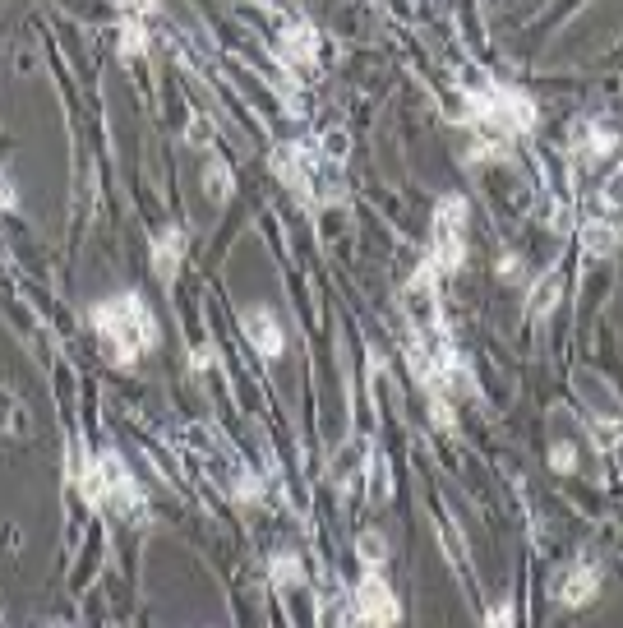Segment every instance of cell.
I'll list each match as a JSON object with an SVG mask.
<instances>
[{
	"label": "cell",
	"instance_id": "obj_7",
	"mask_svg": "<svg viewBox=\"0 0 623 628\" xmlns=\"http://www.w3.org/2000/svg\"><path fill=\"white\" fill-rule=\"evenodd\" d=\"M577 398H582V407L596 416L605 430H619L623 425V402H619V393H614L605 379H596V375H582L577 379Z\"/></svg>",
	"mask_w": 623,
	"mask_h": 628
},
{
	"label": "cell",
	"instance_id": "obj_18",
	"mask_svg": "<svg viewBox=\"0 0 623 628\" xmlns=\"http://www.w3.org/2000/svg\"><path fill=\"white\" fill-rule=\"evenodd\" d=\"M439 536H444V550H448V555H453V564L457 568H467V541H457V527H453V522H439Z\"/></svg>",
	"mask_w": 623,
	"mask_h": 628
},
{
	"label": "cell",
	"instance_id": "obj_11",
	"mask_svg": "<svg viewBox=\"0 0 623 628\" xmlns=\"http://www.w3.org/2000/svg\"><path fill=\"white\" fill-rule=\"evenodd\" d=\"M180 259H185V231H180V227H167V231H162V236L153 241V273H157L162 282H176Z\"/></svg>",
	"mask_w": 623,
	"mask_h": 628
},
{
	"label": "cell",
	"instance_id": "obj_13",
	"mask_svg": "<svg viewBox=\"0 0 623 628\" xmlns=\"http://www.w3.org/2000/svg\"><path fill=\"white\" fill-rule=\"evenodd\" d=\"M356 555H360V564H365V573H379V564L388 559L384 536H379V532H360L356 536Z\"/></svg>",
	"mask_w": 623,
	"mask_h": 628
},
{
	"label": "cell",
	"instance_id": "obj_5",
	"mask_svg": "<svg viewBox=\"0 0 623 628\" xmlns=\"http://www.w3.org/2000/svg\"><path fill=\"white\" fill-rule=\"evenodd\" d=\"M351 615L360 619V628H393L397 624V596L393 587H388L384 573H365L356 587V596H351Z\"/></svg>",
	"mask_w": 623,
	"mask_h": 628
},
{
	"label": "cell",
	"instance_id": "obj_2",
	"mask_svg": "<svg viewBox=\"0 0 623 628\" xmlns=\"http://www.w3.org/2000/svg\"><path fill=\"white\" fill-rule=\"evenodd\" d=\"M84 499L93 508L120 513V518H134V522L148 518L144 490H139V481H134L130 467H125L116 453H97V458L88 462V471H84Z\"/></svg>",
	"mask_w": 623,
	"mask_h": 628
},
{
	"label": "cell",
	"instance_id": "obj_20",
	"mask_svg": "<svg viewBox=\"0 0 623 628\" xmlns=\"http://www.w3.org/2000/svg\"><path fill=\"white\" fill-rule=\"evenodd\" d=\"M490 628H513V605H490Z\"/></svg>",
	"mask_w": 623,
	"mask_h": 628
},
{
	"label": "cell",
	"instance_id": "obj_1",
	"mask_svg": "<svg viewBox=\"0 0 623 628\" xmlns=\"http://www.w3.org/2000/svg\"><path fill=\"white\" fill-rule=\"evenodd\" d=\"M88 319H93L97 342H102V351H107V361H116V365H134L157 342V319H153V310L144 305L139 291L107 296L102 305H93Z\"/></svg>",
	"mask_w": 623,
	"mask_h": 628
},
{
	"label": "cell",
	"instance_id": "obj_10",
	"mask_svg": "<svg viewBox=\"0 0 623 628\" xmlns=\"http://www.w3.org/2000/svg\"><path fill=\"white\" fill-rule=\"evenodd\" d=\"M568 139H573V153L587 157V162H596V157H605L614 148V130H605V125L591 121V116H582V121L568 130Z\"/></svg>",
	"mask_w": 623,
	"mask_h": 628
},
{
	"label": "cell",
	"instance_id": "obj_9",
	"mask_svg": "<svg viewBox=\"0 0 623 628\" xmlns=\"http://www.w3.org/2000/svg\"><path fill=\"white\" fill-rule=\"evenodd\" d=\"M596 587H600V564L591 555H582V559H573V568L559 578L554 596H559L564 605H587L591 596H596Z\"/></svg>",
	"mask_w": 623,
	"mask_h": 628
},
{
	"label": "cell",
	"instance_id": "obj_15",
	"mask_svg": "<svg viewBox=\"0 0 623 628\" xmlns=\"http://www.w3.org/2000/svg\"><path fill=\"white\" fill-rule=\"evenodd\" d=\"M139 19H144V14H130V19L120 24V56H125V61L144 51V24H139Z\"/></svg>",
	"mask_w": 623,
	"mask_h": 628
},
{
	"label": "cell",
	"instance_id": "obj_3",
	"mask_svg": "<svg viewBox=\"0 0 623 628\" xmlns=\"http://www.w3.org/2000/svg\"><path fill=\"white\" fill-rule=\"evenodd\" d=\"M467 259V199L444 194L434 204V231H430V264L439 273H457Z\"/></svg>",
	"mask_w": 623,
	"mask_h": 628
},
{
	"label": "cell",
	"instance_id": "obj_19",
	"mask_svg": "<svg viewBox=\"0 0 623 628\" xmlns=\"http://www.w3.org/2000/svg\"><path fill=\"white\" fill-rule=\"evenodd\" d=\"M568 439H554V453H550V462H554V471H573V462H577V453H568Z\"/></svg>",
	"mask_w": 623,
	"mask_h": 628
},
{
	"label": "cell",
	"instance_id": "obj_8",
	"mask_svg": "<svg viewBox=\"0 0 623 628\" xmlns=\"http://www.w3.org/2000/svg\"><path fill=\"white\" fill-rule=\"evenodd\" d=\"M277 51H282V61L296 65V70L314 65V51H319V33H314L310 19L291 14V19H287V33L277 37Z\"/></svg>",
	"mask_w": 623,
	"mask_h": 628
},
{
	"label": "cell",
	"instance_id": "obj_17",
	"mask_svg": "<svg viewBox=\"0 0 623 628\" xmlns=\"http://www.w3.org/2000/svg\"><path fill=\"white\" fill-rule=\"evenodd\" d=\"M204 181H208V194H213V199H227L231 194V171H227V162H208L204 167Z\"/></svg>",
	"mask_w": 623,
	"mask_h": 628
},
{
	"label": "cell",
	"instance_id": "obj_21",
	"mask_svg": "<svg viewBox=\"0 0 623 628\" xmlns=\"http://www.w3.org/2000/svg\"><path fill=\"white\" fill-rule=\"evenodd\" d=\"M619 236H623V213H619Z\"/></svg>",
	"mask_w": 623,
	"mask_h": 628
},
{
	"label": "cell",
	"instance_id": "obj_4",
	"mask_svg": "<svg viewBox=\"0 0 623 628\" xmlns=\"http://www.w3.org/2000/svg\"><path fill=\"white\" fill-rule=\"evenodd\" d=\"M402 310H407V319H411V333H420V338L444 333V310H439V268H434L430 259L411 273L407 291H402Z\"/></svg>",
	"mask_w": 623,
	"mask_h": 628
},
{
	"label": "cell",
	"instance_id": "obj_16",
	"mask_svg": "<svg viewBox=\"0 0 623 628\" xmlns=\"http://www.w3.org/2000/svg\"><path fill=\"white\" fill-rule=\"evenodd\" d=\"M273 582L277 587H296V582H305V568H300L296 555H277L273 559Z\"/></svg>",
	"mask_w": 623,
	"mask_h": 628
},
{
	"label": "cell",
	"instance_id": "obj_12",
	"mask_svg": "<svg viewBox=\"0 0 623 628\" xmlns=\"http://www.w3.org/2000/svg\"><path fill=\"white\" fill-rule=\"evenodd\" d=\"M559 296H564V273L559 268H550L545 278L531 287V319H545V314L559 305Z\"/></svg>",
	"mask_w": 623,
	"mask_h": 628
},
{
	"label": "cell",
	"instance_id": "obj_6",
	"mask_svg": "<svg viewBox=\"0 0 623 628\" xmlns=\"http://www.w3.org/2000/svg\"><path fill=\"white\" fill-rule=\"evenodd\" d=\"M240 328H245V338L254 342V351H259L264 361L282 356V347H287V333H282V324H277V314L268 310V305H245V310H240Z\"/></svg>",
	"mask_w": 623,
	"mask_h": 628
},
{
	"label": "cell",
	"instance_id": "obj_14",
	"mask_svg": "<svg viewBox=\"0 0 623 628\" xmlns=\"http://www.w3.org/2000/svg\"><path fill=\"white\" fill-rule=\"evenodd\" d=\"M582 245H587L591 254H610L614 245H619V231L610 227V222H587V227H582Z\"/></svg>",
	"mask_w": 623,
	"mask_h": 628
}]
</instances>
